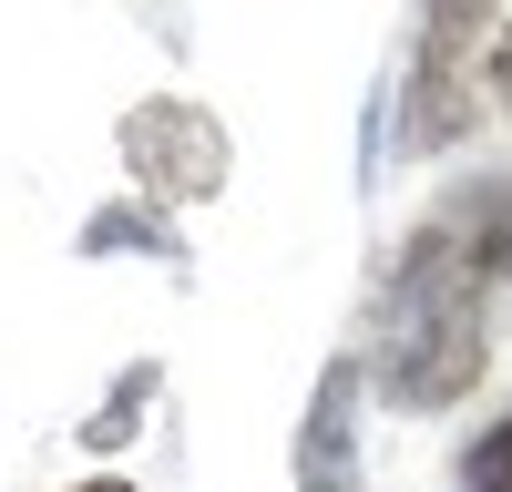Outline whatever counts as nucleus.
<instances>
[{
    "label": "nucleus",
    "mask_w": 512,
    "mask_h": 492,
    "mask_svg": "<svg viewBox=\"0 0 512 492\" xmlns=\"http://www.w3.org/2000/svg\"><path fill=\"white\" fill-rule=\"evenodd\" d=\"M82 492H134V482H82Z\"/></svg>",
    "instance_id": "20e7f679"
},
{
    "label": "nucleus",
    "mask_w": 512,
    "mask_h": 492,
    "mask_svg": "<svg viewBox=\"0 0 512 492\" xmlns=\"http://www.w3.org/2000/svg\"><path fill=\"white\" fill-rule=\"evenodd\" d=\"M482 380V277L461 267L451 236H420L400 267V318H390V390L400 400H461Z\"/></svg>",
    "instance_id": "f257e3e1"
},
{
    "label": "nucleus",
    "mask_w": 512,
    "mask_h": 492,
    "mask_svg": "<svg viewBox=\"0 0 512 492\" xmlns=\"http://www.w3.org/2000/svg\"><path fill=\"white\" fill-rule=\"evenodd\" d=\"M492 82H502V103H512V31H502V52H492Z\"/></svg>",
    "instance_id": "7ed1b4c3"
},
{
    "label": "nucleus",
    "mask_w": 512,
    "mask_h": 492,
    "mask_svg": "<svg viewBox=\"0 0 512 492\" xmlns=\"http://www.w3.org/2000/svg\"><path fill=\"white\" fill-rule=\"evenodd\" d=\"M461 482H472V492H512V421L472 441V462H461Z\"/></svg>",
    "instance_id": "f03ea898"
}]
</instances>
